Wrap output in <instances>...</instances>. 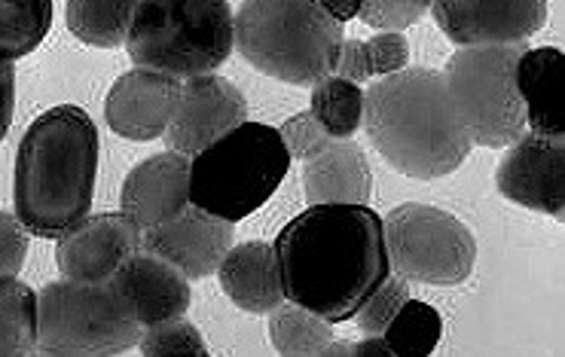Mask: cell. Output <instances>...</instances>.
<instances>
[{
    "label": "cell",
    "mask_w": 565,
    "mask_h": 357,
    "mask_svg": "<svg viewBox=\"0 0 565 357\" xmlns=\"http://www.w3.org/2000/svg\"><path fill=\"white\" fill-rule=\"evenodd\" d=\"M285 300L345 324L392 275L385 226L370 205H312L276 238Z\"/></svg>",
    "instance_id": "cell-1"
},
{
    "label": "cell",
    "mask_w": 565,
    "mask_h": 357,
    "mask_svg": "<svg viewBox=\"0 0 565 357\" xmlns=\"http://www.w3.org/2000/svg\"><path fill=\"white\" fill-rule=\"evenodd\" d=\"M98 129L77 105L40 113L15 150L13 205L31 236L58 238L77 226L95 198Z\"/></svg>",
    "instance_id": "cell-2"
},
{
    "label": "cell",
    "mask_w": 565,
    "mask_h": 357,
    "mask_svg": "<svg viewBox=\"0 0 565 357\" xmlns=\"http://www.w3.org/2000/svg\"><path fill=\"white\" fill-rule=\"evenodd\" d=\"M361 129L380 156L413 181L447 177L473 147L449 101L444 74L434 67H404L370 83Z\"/></svg>",
    "instance_id": "cell-3"
},
{
    "label": "cell",
    "mask_w": 565,
    "mask_h": 357,
    "mask_svg": "<svg viewBox=\"0 0 565 357\" xmlns=\"http://www.w3.org/2000/svg\"><path fill=\"white\" fill-rule=\"evenodd\" d=\"M342 25L321 0H245L236 50L254 71L290 86H316L337 71Z\"/></svg>",
    "instance_id": "cell-4"
},
{
    "label": "cell",
    "mask_w": 565,
    "mask_h": 357,
    "mask_svg": "<svg viewBox=\"0 0 565 357\" xmlns=\"http://www.w3.org/2000/svg\"><path fill=\"white\" fill-rule=\"evenodd\" d=\"M135 67L190 79L214 74L236 46L230 0H138L126 25Z\"/></svg>",
    "instance_id": "cell-5"
},
{
    "label": "cell",
    "mask_w": 565,
    "mask_h": 357,
    "mask_svg": "<svg viewBox=\"0 0 565 357\" xmlns=\"http://www.w3.org/2000/svg\"><path fill=\"white\" fill-rule=\"evenodd\" d=\"M288 169L278 129L245 119L190 159V205L238 224L264 208Z\"/></svg>",
    "instance_id": "cell-6"
},
{
    "label": "cell",
    "mask_w": 565,
    "mask_h": 357,
    "mask_svg": "<svg viewBox=\"0 0 565 357\" xmlns=\"http://www.w3.org/2000/svg\"><path fill=\"white\" fill-rule=\"evenodd\" d=\"M141 324L114 281H50L38 293V355L114 357L138 345Z\"/></svg>",
    "instance_id": "cell-7"
},
{
    "label": "cell",
    "mask_w": 565,
    "mask_h": 357,
    "mask_svg": "<svg viewBox=\"0 0 565 357\" xmlns=\"http://www.w3.org/2000/svg\"><path fill=\"white\" fill-rule=\"evenodd\" d=\"M526 50V40L459 46L449 58L444 83L471 144L499 150L526 132V110L516 89V58Z\"/></svg>",
    "instance_id": "cell-8"
},
{
    "label": "cell",
    "mask_w": 565,
    "mask_h": 357,
    "mask_svg": "<svg viewBox=\"0 0 565 357\" xmlns=\"http://www.w3.org/2000/svg\"><path fill=\"white\" fill-rule=\"evenodd\" d=\"M382 226L395 275L434 288H452L471 278L477 241L459 217L434 205L407 202L382 217Z\"/></svg>",
    "instance_id": "cell-9"
},
{
    "label": "cell",
    "mask_w": 565,
    "mask_h": 357,
    "mask_svg": "<svg viewBox=\"0 0 565 357\" xmlns=\"http://www.w3.org/2000/svg\"><path fill=\"white\" fill-rule=\"evenodd\" d=\"M495 172L499 193L529 212L565 217V134L523 132Z\"/></svg>",
    "instance_id": "cell-10"
},
{
    "label": "cell",
    "mask_w": 565,
    "mask_h": 357,
    "mask_svg": "<svg viewBox=\"0 0 565 357\" xmlns=\"http://www.w3.org/2000/svg\"><path fill=\"white\" fill-rule=\"evenodd\" d=\"M245 119H248V101L238 93V86L217 74H199L181 79L178 107L162 138L169 150L193 159L199 150L233 132Z\"/></svg>",
    "instance_id": "cell-11"
},
{
    "label": "cell",
    "mask_w": 565,
    "mask_h": 357,
    "mask_svg": "<svg viewBox=\"0 0 565 357\" xmlns=\"http://www.w3.org/2000/svg\"><path fill=\"white\" fill-rule=\"evenodd\" d=\"M135 251H141V226L126 212L95 214L71 226L55 245V263L62 278L98 284L110 281Z\"/></svg>",
    "instance_id": "cell-12"
},
{
    "label": "cell",
    "mask_w": 565,
    "mask_h": 357,
    "mask_svg": "<svg viewBox=\"0 0 565 357\" xmlns=\"http://www.w3.org/2000/svg\"><path fill=\"white\" fill-rule=\"evenodd\" d=\"M437 28L456 46L520 43L547 22V0H431Z\"/></svg>",
    "instance_id": "cell-13"
},
{
    "label": "cell",
    "mask_w": 565,
    "mask_h": 357,
    "mask_svg": "<svg viewBox=\"0 0 565 357\" xmlns=\"http://www.w3.org/2000/svg\"><path fill=\"white\" fill-rule=\"evenodd\" d=\"M236 224L217 214H209L199 205H186L169 224L141 232V248L169 260L190 281H202L217 272L224 253L233 248Z\"/></svg>",
    "instance_id": "cell-14"
},
{
    "label": "cell",
    "mask_w": 565,
    "mask_h": 357,
    "mask_svg": "<svg viewBox=\"0 0 565 357\" xmlns=\"http://www.w3.org/2000/svg\"><path fill=\"white\" fill-rule=\"evenodd\" d=\"M178 95H181L178 77L145 67L126 71L107 93V126L126 141H157L169 129Z\"/></svg>",
    "instance_id": "cell-15"
},
{
    "label": "cell",
    "mask_w": 565,
    "mask_h": 357,
    "mask_svg": "<svg viewBox=\"0 0 565 357\" xmlns=\"http://www.w3.org/2000/svg\"><path fill=\"white\" fill-rule=\"evenodd\" d=\"M119 205L141 232L169 224L190 205V156L166 150L138 162L122 181Z\"/></svg>",
    "instance_id": "cell-16"
},
{
    "label": "cell",
    "mask_w": 565,
    "mask_h": 357,
    "mask_svg": "<svg viewBox=\"0 0 565 357\" xmlns=\"http://www.w3.org/2000/svg\"><path fill=\"white\" fill-rule=\"evenodd\" d=\"M119 296L132 309L135 321L153 327L159 321L181 317L190 309V278L150 251H135L126 263L119 266L117 275L110 278Z\"/></svg>",
    "instance_id": "cell-17"
},
{
    "label": "cell",
    "mask_w": 565,
    "mask_h": 357,
    "mask_svg": "<svg viewBox=\"0 0 565 357\" xmlns=\"http://www.w3.org/2000/svg\"><path fill=\"white\" fill-rule=\"evenodd\" d=\"M373 186L367 153L352 138H333L302 169V190L312 205H367Z\"/></svg>",
    "instance_id": "cell-18"
},
{
    "label": "cell",
    "mask_w": 565,
    "mask_h": 357,
    "mask_svg": "<svg viewBox=\"0 0 565 357\" xmlns=\"http://www.w3.org/2000/svg\"><path fill=\"white\" fill-rule=\"evenodd\" d=\"M221 291L250 315H269L276 305L285 303L281 269L273 245L266 241H245L233 245L217 266Z\"/></svg>",
    "instance_id": "cell-19"
},
{
    "label": "cell",
    "mask_w": 565,
    "mask_h": 357,
    "mask_svg": "<svg viewBox=\"0 0 565 357\" xmlns=\"http://www.w3.org/2000/svg\"><path fill=\"white\" fill-rule=\"evenodd\" d=\"M563 53L556 46L526 50L516 58V89L526 110V129L565 134L563 129Z\"/></svg>",
    "instance_id": "cell-20"
},
{
    "label": "cell",
    "mask_w": 565,
    "mask_h": 357,
    "mask_svg": "<svg viewBox=\"0 0 565 357\" xmlns=\"http://www.w3.org/2000/svg\"><path fill=\"white\" fill-rule=\"evenodd\" d=\"M269 343L285 357H318L333 343V324L297 303H281L269 312Z\"/></svg>",
    "instance_id": "cell-21"
},
{
    "label": "cell",
    "mask_w": 565,
    "mask_h": 357,
    "mask_svg": "<svg viewBox=\"0 0 565 357\" xmlns=\"http://www.w3.org/2000/svg\"><path fill=\"white\" fill-rule=\"evenodd\" d=\"M138 0H67L71 34L95 50H119Z\"/></svg>",
    "instance_id": "cell-22"
},
{
    "label": "cell",
    "mask_w": 565,
    "mask_h": 357,
    "mask_svg": "<svg viewBox=\"0 0 565 357\" xmlns=\"http://www.w3.org/2000/svg\"><path fill=\"white\" fill-rule=\"evenodd\" d=\"M38 355V293L19 278L0 281V357Z\"/></svg>",
    "instance_id": "cell-23"
},
{
    "label": "cell",
    "mask_w": 565,
    "mask_h": 357,
    "mask_svg": "<svg viewBox=\"0 0 565 357\" xmlns=\"http://www.w3.org/2000/svg\"><path fill=\"white\" fill-rule=\"evenodd\" d=\"M53 28V0H0V55L25 58Z\"/></svg>",
    "instance_id": "cell-24"
},
{
    "label": "cell",
    "mask_w": 565,
    "mask_h": 357,
    "mask_svg": "<svg viewBox=\"0 0 565 357\" xmlns=\"http://www.w3.org/2000/svg\"><path fill=\"white\" fill-rule=\"evenodd\" d=\"M309 113L330 138H352L364 126V89L352 79L330 74L312 86Z\"/></svg>",
    "instance_id": "cell-25"
},
{
    "label": "cell",
    "mask_w": 565,
    "mask_h": 357,
    "mask_svg": "<svg viewBox=\"0 0 565 357\" xmlns=\"http://www.w3.org/2000/svg\"><path fill=\"white\" fill-rule=\"evenodd\" d=\"M440 336H444V317L434 305L422 303V300H407L382 333V339L395 357L434 355V348L440 345Z\"/></svg>",
    "instance_id": "cell-26"
},
{
    "label": "cell",
    "mask_w": 565,
    "mask_h": 357,
    "mask_svg": "<svg viewBox=\"0 0 565 357\" xmlns=\"http://www.w3.org/2000/svg\"><path fill=\"white\" fill-rule=\"evenodd\" d=\"M138 351L145 357H205L209 345L202 339L199 327L181 317L159 321L153 327H145L138 336Z\"/></svg>",
    "instance_id": "cell-27"
},
{
    "label": "cell",
    "mask_w": 565,
    "mask_h": 357,
    "mask_svg": "<svg viewBox=\"0 0 565 357\" xmlns=\"http://www.w3.org/2000/svg\"><path fill=\"white\" fill-rule=\"evenodd\" d=\"M409 300V281L401 275H392L382 281L376 291L370 293L367 303L358 309V315L352 317L358 324V331L364 336H382L385 327L392 324V317L397 315V309Z\"/></svg>",
    "instance_id": "cell-28"
},
{
    "label": "cell",
    "mask_w": 565,
    "mask_h": 357,
    "mask_svg": "<svg viewBox=\"0 0 565 357\" xmlns=\"http://www.w3.org/2000/svg\"><path fill=\"white\" fill-rule=\"evenodd\" d=\"M431 10V0H361L358 19L376 31H401L419 22Z\"/></svg>",
    "instance_id": "cell-29"
},
{
    "label": "cell",
    "mask_w": 565,
    "mask_h": 357,
    "mask_svg": "<svg viewBox=\"0 0 565 357\" xmlns=\"http://www.w3.org/2000/svg\"><path fill=\"white\" fill-rule=\"evenodd\" d=\"M278 134H281V144H285V150H288V156L302 159V162H306V159H312L316 153H321V150L333 141L309 110H306V113H297V117H290L288 122L278 129Z\"/></svg>",
    "instance_id": "cell-30"
},
{
    "label": "cell",
    "mask_w": 565,
    "mask_h": 357,
    "mask_svg": "<svg viewBox=\"0 0 565 357\" xmlns=\"http://www.w3.org/2000/svg\"><path fill=\"white\" fill-rule=\"evenodd\" d=\"M364 50H367L373 77L404 71L409 62V43L404 31H376L373 37L364 40Z\"/></svg>",
    "instance_id": "cell-31"
},
{
    "label": "cell",
    "mask_w": 565,
    "mask_h": 357,
    "mask_svg": "<svg viewBox=\"0 0 565 357\" xmlns=\"http://www.w3.org/2000/svg\"><path fill=\"white\" fill-rule=\"evenodd\" d=\"M28 257V229L19 224V217L0 212V281L15 278L22 272Z\"/></svg>",
    "instance_id": "cell-32"
},
{
    "label": "cell",
    "mask_w": 565,
    "mask_h": 357,
    "mask_svg": "<svg viewBox=\"0 0 565 357\" xmlns=\"http://www.w3.org/2000/svg\"><path fill=\"white\" fill-rule=\"evenodd\" d=\"M333 74L342 79H352L358 86L373 77L367 50H364V40H342L340 55H337V71H333Z\"/></svg>",
    "instance_id": "cell-33"
},
{
    "label": "cell",
    "mask_w": 565,
    "mask_h": 357,
    "mask_svg": "<svg viewBox=\"0 0 565 357\" xmlns=\"http://www.w3.org/2000/svg\"><path fill=\"white\" fill-rule=\"evenodd\" d=\"M15 110V67L10 58L0 55V144L10 134Z\"/></svg>",
    "instance_id": "cell-34"
},
{
    "label": "cell",
    "mask_w": 565,
    "mask_h": 357,
    "mask_svg": "<svg viewBox=\"0 0 565 357\" xmlns=\"http://www.w3.org/2000/svg\"><path fill=\"white\" fill-rule=\"evenodd\" d=\"M349 357H395L382 336H367L364 343L349 345Z\"/></svg>",
    "instance_id": "cell-35"
},
{
    "label": "cell",
    "mask_w": 565,
    "mask_h": 357,
    "mask_svg": "<svg viewBox=\"0 0 565 357\" xmlns=\"http://www.w3.org/2000/svg\"><path fill=\"white\" fill-rule=\"evenodd\" d=\"M321 7H324V10L340 22V25L361 13V0H321Z\"/></svg>",
    "instance_id": "cell-36"
}]
</instances>
